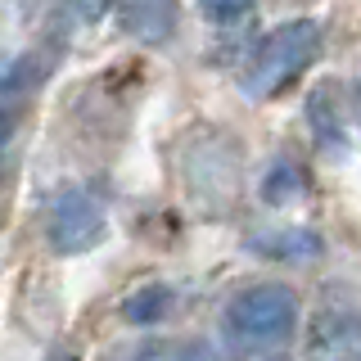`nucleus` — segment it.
I'll use <instances>...</instances> for the list:
<instances>
[{
  "label": "nucleus",
  "instance_id": "nucleus-1",
  "mask_svg": "<svg viewBox=\"0 0 361 361\" xmlns=\"http://www.w3.org/2000/svg\"><path fill=\"white\" fill-rule=\"evenodd\" d=\"M316 50H321V23L298 18V23L276 27L262 45H257L253 63H248V73H244V95L267 99V95H276V90H285L293 77H298L302 68L316 59Z\"/></svg>",
  "mask_w": 361,
  "mask_h": 361
},
{
  "label": "nucleus",
  "instance_id": "nucleus-2",
  "mask_svg": "<svg viewBox=\"0 0 361 361\" xmlns=\"http://www.w3.org/2000/svg\"><path fill=\"white\" fill-rule=\"evenodd\" d=\"M298 325V298L280 285H253L244 293H235L226 307V330L235 343H253V348H271L285 343Z\"/></svg>",
  "mask_w": 361,
  "mask_h": 361
},
{
  "label": "nucleus",
  "instance_id": "nucleus-3",
  "mask_svg": "<svg viewBox=\"0 0 361 361\" xmlns=\"http://www.w3.org/2000/svg\"><path fill=\"white\" fill-rule=\"evenodd\" d=\"M45 235L59 253H86L104 235V208L86 190H63L45 212Z\"/></svg>",
  "mask_w": 361,
  "mask_h": 361
},
{
  "label": "nucleus",
  "instance_id": "nucleus-4",
  "mask_svg": "<svg viewBox=\"0 0 361 361\" xmlns=\"http://www.w3.org/2000/svg\"><path fill=\"white\" fill-rule=\"evenodd\" d=\"M167 312H172V289H163V285H145L122 302V316H127L131 325H154V321H163Z\"/></svg>",
  "mask_w": 361,
  "mask_h": 361
},
{
  "label": "nucleus",
  "instance_id": "nucleus-5",
  "mask_svg": "<svg viewBox=\"0 0 361 361\" xmlns=\"http://www.w3.org/2000/svg\"><path fill=\"white\" fill-rule=\"evenodd\" d=\"M253 248L262 257H312V253H321V240H316L312 231H285V235H257Z\"/></svg>",
  "mask_w": 361,
  "mask_h": 361
},
{
  "label": "nucleus",
  "instance_id": "nucleus-6",
  "mask_svg": "<svg viewBox=\"0 0 361 361\" xmlns=\"http://www.w3.org/2000/svg\"><path fill=\"white\" fill-rule=\"evenodd\" d=\"M307 113H312V127H316V135H321L325 145H338V122H334V113H330V86H321L312 95V104H307Z\"/></svg>",
  "mask_w": 361,
  "mask_h": 361
},
{
  "label": "nucleus",
  "instance_id": "nucleus-7",
  "mask_svg": "<svg viewBox=\"0 0 361 361\" xmlns=\"http://www.w3.org/2000/svg\"><path fill=\"white\" fill-rule=\"evenodd\" d=\"M131 361H217V357L203 343H167V348H145V353L131 357Z\"/></svg>",
  "mask_w": 361,
  "mask_h": 361
},
{
  "label": "nucleus",
  "instance_id": "nucleus-8",
  "mask_svg": "<svg viewBox=\"0 0 361 361\" xmlns=\"http://www.w3.org/2000/svg\"><path fill=\"white\" fill-rule=\"evenodd\" d=\"M199 9H203V18H212V23H235L253 9V0H199Z\"/></svg>",
  "mask_w": 361,
  "mask_h": 361
},
{
  "label": "nucleus",
  "instance_id": "nucleus-9",
  "mask_svg": "<svg viewBox=\"0 0 361 361\" xmlns=\"http://www.w3.org/2000/svg\"><path fill=\"white\" fill-rule=\"evenodd\" d=\"M9 131H14V122H9V118H5V113H0V145H5V140H9Z\"/></svg>",
  "mask_w": 361,
  "mask_h": 361
},
{
  "label": "nucleus",
  "instance_id": "nucleus-10",
  "mask_svg": "<svg viewBox=\"0 0 361 361\" xmlns=\"http://www.w3.org/2000/svg\"><path fill=\"white\" fill-rule=\"evenodd\" d=\"M357 122H361V86H357Z\"/></svg>",
  "mask_w": 361,
  "mask_h": 361
}]
</instances>
